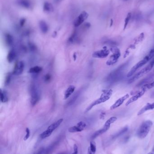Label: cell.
I'll list each match as a JSON object with an SVG mask.
<instances>
[{
  "mask_svg": "<svg viewBox=\"0 0 154 154\" xmlns=\"http://www.w3.org/2000/svg\"><path fill=\"white\" fill-rule=\"evenodd\" d=\"M128 64V63H125L110 73L107 78V82L110 84H113L122 80L123 76L124 70L125 69Z\"/></svg>",
  "mask_w": 154,
  "mask_h": 154,
  "instance_id": "obj_1",
  "label": "cell"
},
{
  "mask_svg": "<svg viewBox=\"0 0 154 154\" xmlns=\"http://www.w3.org/2000/svg\"><path fill=\"white\" fill-rule=\"evenodd\" d=\"M153 125V123L150 120H147L142 123L137 132V135L141 139L145 138L147 136Z\"/></svg>",
  "mask_w": 154,
  "mask_h": 154,
  "instance_id": "obj_2",
  "label": "cell"
},
{
  "mask_svg": "<svg viewBox=\"0 0 154 154\" xmlns=\"http://www.w3.org/2000/svg\"><path fill=\"white\" fill-rule=\"evenodd\" d=\"M113 93V91L112 89H105L103 90V93L101 94L100 98L98 99L93 102L90 106L88 107L87 109L86 110V112L89 111H90L94 106L96 105H99L101 103H104L105 101L110 98L112 95Z\"/></svg>",
  "mask_w": 154,
  "mask_h": 154,
  "instance_id": "obj_3",
  "label": "cell"
},
{
  "mask_svg": "<svg viewBox=\"0 0 154 154\" xmlns=\"http://www.w3.org/2000/svg\"><path fill=\"white\" fill-rule=\"evenodd\" d=\"M117 120V118L116 117H112L110 118L108 120H107L104 125V127L102 129L97 131L93 133L92 136L91 137V139L92 140H94L99 136H100L103 133H105L107 131L110 129L111 124L113 123H114Z\"/></svg>",
  "mask_w": 154,
  "mask_h": 154,
  "instance_id": "obj_4",
  "label": "cell"
},
{
  "mask_svg": "<svg viewBox=\"0 0 154 154\" xmlns=\"http://www.w3.org/2000/svg\"><path fill=\"white\" fill-rule=\"evenodd\" d=\"M63 119H59V120L56 121L55 122H54V123L51 124L48 127L46 130L44 132H42L40 134V136H39L40 138L43 139L49 137L52 134V132L60 126V124L63 122Z\"/></svg>",
  "mask_w": 154,
  "mask_h": 154,
  "instance_id": "obj_5",
  "label": "cell"
},
{
  "mask_svg": "<svg viewBox=\"0 0 154 154\" xmlns=\"http://www.w3.org/2000/svg\"><path fill=\"white\" fill-rule=\"evenodd\" d=\"M110 51L112 52L113 54L106 62L107 65L108 66H110L116 64L121 56L120 50L117 47L114 46L112 47L111 48H110Z\"/></svg>",
  "mask_w": 154,
  "mask_h": 154,
  "instance_id": "obj_6",
  "label": "cell"
},
{
  "mask_svg": "<svg viewBox=\"0 0 154 154\" xmlns=\"http://www.w3.org/2000/svg\"><path fill=\"white\" fill-rule=\"evenodd\" d=\"M31 103L35 106L40 99V92L36 85L33 84L31 87Z\"/></svg>",
  "mask_w": 154,
  "mask_h": 154,
  "instance_id": "obj_7",
  "label": "cell"
},
{
  "mask_svg": "<svg viewBox=\"0 0 154 154\" xmlns=\"http://www.w3.org/2000/svg\"><path fill=\"white\" fill-rule=\"evenodd\" d=\"M153 66H152L151 64H149L148 65H147L146 67L144 68L142 70H140L139 72L136 74L133 77L130 79L128 81V83L129 84H131L132 82H134L135 81L138 80L139 78H141L144 75L150 72V70L153 68Z\"/></svg>",
  "mask_w": 154,
  "mask_h": 154,
  "instance_id": "obj_8",
  "label": "cell"
},
{
  "mask_svg": "<svg viewBox=\"0 0 154 154\" xmlns=\"http://www.w3.org/2000/svg\"><path fill=\"white\" fill-rule=\"evenodd\" d=\"M149 61L146 57H145L142 60L137 63L132 68H131V70H130L129 72L128 73V74L126 75L127 77H128V78L131 77V76L134 74V73L136 72L137 70H138L141 67L143 66L144 65H145Z\"/></svg>",
  "mask_w": 154,
  "mask_h": 154,
  "instance_id": "obj_9",
  "label": "cell"
},
{
  "mask_svg": "<svg viewBox=\"0 0 154 154\" xmlns=\"http://www.w3.org/2000/svg\"><path fill=\"white\" fill-rule=\"evenodd\" d=\"M25 68V64L22 61H18L15 65L13 74L16 75L22 74Z\"/></svg>",
  "mask_w": 154,
  "mask_h": 154,
  "instance_id": "obj_10",
  "label": "cell"
},
{
  "mask_svg": "<svg viewBox=\"0 0 154 154\" xmlns=\"http://www.w3.org/2000/svg\"><path fill=\"white\" fill-rule=\"evenodd\" d=\"M86 124L84 122L81 121L78 123L75 126L70 127L68 129V131L70 132H81L84 130V129L86 128Z\"/></svg>",
  "mask_w": 154,
  "mask_h": 154,
  "instance_id": "obj_11",
  "label": "cell"
},
{
  "mask_svg": "<svg viewBox=\"0 0 154 154\" xmlns=\"http://www.w3.org/2000/svg\"><path fill=\"white\" fill-rule=\"evenodd\" d=\"M110 54V51L106 46L104 47L103 49L95 51L93 54V57L97 58H105Z\"/></svg>",
  "mask_w": 154,
  "mask_h": 154,
  "instance_id": "obj_12",
  "label": "cell"
},
{
  "mask_svg": "<svg viewBox=\"0 0 154 154\" xmlns=\"http://www.w3.org/2000/svg\"><path fill=\"white\" fill-rule=\"evenodd\" d=\"M88 14L86 12H82L77 18L76 19L74 22V26L76 27H78L83 24V22L87 19Z\"/></svg>",
  "mask_w": 154,
  "mask_h": 154,
  "instance_id": "obj_13",
  "label": "cell"
},
{
  "mask_svg": "<svg viewBox=\"0 0 154 154\" xmlns=\"http://www.w3.org/2000/svg\"><path fill=\"white\" fill-rule=\"evenodd\" d=\"M129 94H126L125 95H124L122 98L118 99V100H116V102L111 106L110 110H113L116 108H118L123 103L124 101L126 100L127 99L129 98Z\"/></svg>",
  "mask_w": 154,
  "mask_h": 154,
  "instance_id": "obj_14",
  "label": "cell"
},
{
  "mask_svg": "<svg viewBox=\"0 0 154 154\" xmlns=\"http://www.w3.org/2000/svg\"><path fill=\"white\" fill-rule=\"evenodd\" d=\"M16 4L18 6L26 9H31L32 7L30 0H16Z\"/></svg>",
  "mask_w": 154,
  "mask_h": 154,
  "instance_id": "obj_15",
  "label": "cell"
},
{
  "mask_svg": "<svg viewBox=\"0 0 154 154\" xmlns=\"http://www.w3.org/2000/svg\"><path fill=\"white\" fill-rule=\"evenodd\" d=\"M145 92H146V91L143 89H142V91L138 92L137 94L131 97L130 99L129 100L126 102V106H129L130 104H131L132 102L137 101V100L139 99L141 97H142L143 95H144Z\"/></svg>",
  "mask_w": 154,
  "mask_h": 154,
  "instance_id": "obj_16",
  "label": "cell"
},
{
  "mask_svg": "<svg viewBox=\"0 0 154 154\" xmlns=\"http://www.w3.org/2000/svg\"><path fill=\"white\" fill-rule=\"evenodd\" d=\"M154 79V72L151 73L150 74L148 75L146 78L141 80L137 84V86H143L145 84H147L148 82H151Z\"/></svg>",
  "mask_w": 154,
  "mask_h": 154,
  "instance_id": "obj_17",
  "label": "cell"
},
{
  "mask_svg": "<svg viewBox=\"0 0 154 154\" xmlns=\"http://www.w3.org/2000/svg\"><path fill=\"white\" fill-rule=\"evenodd\" d=\"M154 109V102L152 103H147L144 107H143L137 114L138 116L142 115L143 114L149 110H152Z\"/></svg>",
  "mask_w": 154,
  "mask_h": 154,
  "instance_id": "obj_18",
  "label": "cell"
},
{
  "mask_svg": "<svg viewBox=\"0 0 154 154\" xmlns=\"http://www.w3.org/2000/svg\"><path fill=\"white\" fill-rule=\"evenodd\" d=\"M39 27L40 30L43 33H46L49 30V26L45 21L41 20L39 22Z\"/></svg>",
  "mask_w": 154,
  "mask_h": 154,
  "instance_id": "obj_19",
  "label": "cell"
},
{
  "mask_svg": "<svg viewBox=\"0 0 154 154\" xmlns=\"http://www.w3.org/2000/svg\"><path fill=\"white\" fill-rule=\"evenodd\" d=\"M43 10L46 13H51L54 10L53 6L50 2L45 1L43 5Z\"/></svg>",
  "mask_w": 154,
  "mask_h": 154,
  "instance_id": "obj_20",
  "label": "cell"
},
{
  "mask_svg": "<svg viewBox=\"0 0 154 154\" xmlns=\"http://www.w3.org/2000/svg\"><path fill=\"white\" fill-rule=\"evenodd\" d=\"M59 140H57L55 142H54L51 145H50L46 149H45L44 154H51L52 152L54 150V149L58 145L59 143Z\"/></svg>",
  "mask_w": 154,
  "mask_h": 154,
  "instance_id": "obj_21",
  "label": "cell"
},
{
  "mask_svg": "<svg viewBox=\"0 0 154 154\" xmlns=\"http://www.w3.org/2000/svg\"><path fill=\"white\" fill-rule=\"evenodd\" d=\"M75 90V87L73 85H70L69 86V87H68L64 94V99L68 98L70 97V95L74 92Z\"/></svg>",
  "mask_w": 154,
  "mask_h": 154,
  "instance_id": "obj_22",
  "label": "cell"
},
{
  "mask_svg": "<svg viewBox=\"0 0 154 154\" xmlns=\"http://www.w3.org/2000/svg\"><path fill=\"white\" fill-rule=\"evenodd\" d=\"M96 151V145L94 141L90 142L89 147L88 149L87 154H95Z\"/></svg>",
  "mask_w": 154,
  "mask_h": 154,
  "instance_id": "obj_23",
  "label": "cell"
},
{
  "mask_svg": "<svg viewBox=\"0 0 154 154\" xmlns=\"http://www.w3.org/2000/svg\"><path fill=\"white\" fill-rule=\"evenodd\" d=\"M128 129H128V127H124V128L122 129L121 130L119 131L118 132H117V133L114 134V135H113L111 137L112 140H115L116 138H118V137L122 136L124 133H125L126 132L128 131Z\"/></svg>",
  "mask_w": 154,
  "mask_h": 154,
  "instance_id": "obj_24",
  "label": "cell"
},
{
  "mask_svg": "<svg viewBox=\"0 0 154 154\" xmlns=\"http://www.w3.org/2000/svg\"><path fill=\"white\" fill-rule=\"evenodd\" d=\"M5 40L6 44L8 46H10L12 45L13 43V37L10 33H6L5 34Z\"/></svg>",
  "mask_w": 154,
  "mask_h": 154,
  "instance_id": "obj_25",
  "label": "cell"
},
{
  "mask_svg": "<svg viewBox=\"0 0 154 154\" xmlns=\"http://www.w3.org/2000/svg\"><path fill=\"white\" fill-rule=\"evenodd\" d=\"M16 57V54L15 51L13 50H11L9 52L7 56L8 61L9 63H12L14 61Z\"/></svg>",
  "mask_w": 154,
  "mask_h": 154,
  "instance_id": "obj_26",
  "label": "cell"
},
{
  "mask_svg": "<svg viewBox=\"0 0 154 154\" xmlns=\"http://www.w3.org/2000/svg\"><path fill=\"white\" fill-rule=\"evenodd\" d=\"M42 70H43V69L41 67L36 66L30 69L29 73L30 74H38L40 73Z\"/></svg>",
  "mask_w": 154,
  "mask_h": 154,
  "instance_id": "obj_27",
  "label": "cell"
},
{
  "mask_svg": "<svg viewBox=\"0 0 154 154\" xmlns=\"http://www.w3.org/2000/svg\"><path fill=\"white\" fill-rule=\"evenodd\" d=\"M1 100L3 103L7 102L8 100L7 94L5 91L1 89Z\"/></svg>",
  "mask_w": 154,
  "mask_h": 154,
  "instance_id": "obj_28",
  "label": "cell"
},
{
  "mask_svg": "<svg viewBox=\"0 0 154 154\" xmlns=\"http://www.w3.org/2000/svg\"><path fill=\"white\" fill-rule=\"evenodd\" d=\"M80 93H81L80 91H78V92L74 95L73 98H71L69 102H68V106H71V105H73V104L75 102L76 100V99H77L78 97H79V95H80Z\"/></svg>",
  "mask_w": 154,
  "mask_h": 154,
  "instance_id": "obj_29",
  "label": "cell"
},
{
  "mask_svg": "<svg viewBox=\"0 0 154 154\" xmlns=\"http://www.w3.org/2000/svg\"><path fill=\"white\" fill-rule=\"evenodd\" d=\"M154 87V81L150 83H147V84H145L142 87V89H143L145 91H147L149 89H151Z\"/></svg>",
  "mask_w": 154,
  "mask_h": 154,
  "instance_id": "obj_30",
  "label": "cell"
},
{
  "mask_svg": "<svg viewBox=\"0 0 154 154\" xmlns=\"http://www.w3.org/2000/svg\"><path fill=\"white\" fill-rule=\"evenodd\" d=\"M145 57H146L149 61H150L151 59H153V58L154 57V48L152 49L150 51L148 54L145 56Z\"/></svg>",
  "mask_w": 154,
  "mask_h": 154,
  "instance_id": "obj_31",
  "label": "cell"
},
{
  "mask_svg": "<svg viewBox=\"0 0 154 154\" xmlns=\"http://www.w3.org/2000/svg\"><path fill=\"white\" fill-rule=\"evenodd\" d=\"M131 17V14H128V15L126 18L125 20L124 26V30L126 28V26L128 25L129 22L130 20Z\"/></svg>",
  "mask_w": 154,
  "mask_h": 154,
  "instance_id": "obj_32",
  "label": "cell"
},
{
  "mask_svg": "<svg viewBox=\"0 0 154 154\" xmlns=\"http://www.w3.org/2000/svg\"><path fill=\"white\" fill-rule=\"evenodd\" d=\"M11 79H12V74H8L7 77H6V80H5V85L7 86V85L10 84V82H11Z\"/></svg>",
  "mask_w": 154,
  "mask_h": 154,
  "instance_id": "obj_33",
  "label": "cell"
},
{
  "mask_svg": "<svg viewBox=\"0 0 154 154\" xmlns=\"http://www.w3.org/2000/svg\"><path fill=\"white\" fill-rule=\"evenodd\" d=\"M30 135H31V131H30V129L28 128H27L26 129V135L24 138V141H26L27 140H28V138L30 137Z\"/></svg>",
  "mask_w": 154,
  "mask_h": 154,
  "instance_id": "obj_34",
  "label": "cell"
},
{
  "mask_svg": "<svg viewBox=\"0 0 154 154\" xmlns=\"http://www.w3.org/2000/svg\"><path fill=\"white\" fill-rule=\"evenodd\" d=\"M45 151V149L44 147H41L38 150H37L34 154H44Z\"/></svg>",
  "mask_w": 154,
  "mask_h": 154,
  "instance_id": "obj_35",
  "label": "cell"
},
{
  "mask_svg": "<svg viewBox=\"0 0 154 154\" xmlns=\"http://www.w3.org/2000/svg\"><path fill=\"white\" fill-rule=\"evenodd\" d=\"M51 79V76L49 74H47L44 77V80L46 82H48L50 81Z\"/></svg>",
  "mask_w": 154,
  "mask_h": 154,
  "instance_id": "obj_36",
  "label": "cell"
},
{
  "mask_svg": "<svg viewBox=\"0 0 154 154\" xmlns=\"http://www.w3.org/2000/svg\"><path fill=\"white\" fill-rule=\"evenodd\" d=\"M78 146L75 144H74V152L71 154H78Z\"/></svg>",
  "mask_w": 154,
  "mask_h": 154,
  "instance_id": "obj_37",
  "label": "cell"
},
{
  "mask_svg": "<svg viewBox=\"0 0 154 154\" xmlns=\"http://www.w3.org/2000/svg\"><path fill=\"white\" fill-rule=\"evenodd\" d=\"M30 48H31V50L32 51H34L36 49V47H35V46H34L33 44H30Z\"/></svg>",
  "mask_w": 154,
  "mask_h": 154,
  "instance_id": "obj_38",
  "label": "cell"
},
{
  "mask_svg": "<svg viewBox=\"0 0 154 154\" xmlns=\"http://www.w3.org/2000/svg\"><path fill=\"white\" fill-rule=\"evenodd\" d=\"M25 23V19H21L20 21V25L21 26H23Z\"/></svg>",
  "mask_w": 154,
  "mask_h": 154,
  "instance_id": "obj_39",
  "label": "cell"
},
{
  "mask_svg": "<svg viewBox=\"0 0 154 154\" xmlns=\"http://www.w3.org/2000/svg\"><path fill=\"white\" fill-rule=\"evenodd\" d=\"M150 64H151V65H152V66H154V57L153 58V59H152V61H151V62H150Z\"/></svg>",
  "mask_w": 154,
  "mask_h": 154,
  "instance_id": "obj_40",
  "label": "cell"
},
{
  "mask_svg": "<svg viewBox=\"0 0 154 154\" xmlns=\"http://www.w3.org/2000/svg\"><path fill=\"white\" fill-rule=\"evenodd\" d=\"M58 154H66L65 152H61V153H58Z\"/></svg>",
  "mask_w": 154,
  "mask_h": 154,
  "instance_id": "obj_41",
  "label": "cell"
},
{
  "mask_svg": "<svg viewBox=\"0 0 154 154\" xmlns=\"http://www.w3.org/2000/svg\"><path fill=\"white\" fill-rule=\"evenodd\" d=\"M154 154L153 153V152H150V153H149L148 154Z\"/></svg>",
  "mask_w": 154,
  "mask_h": 154,
  "instance_id": "obj_42",
  "label": "cell"
}]
</instances>
